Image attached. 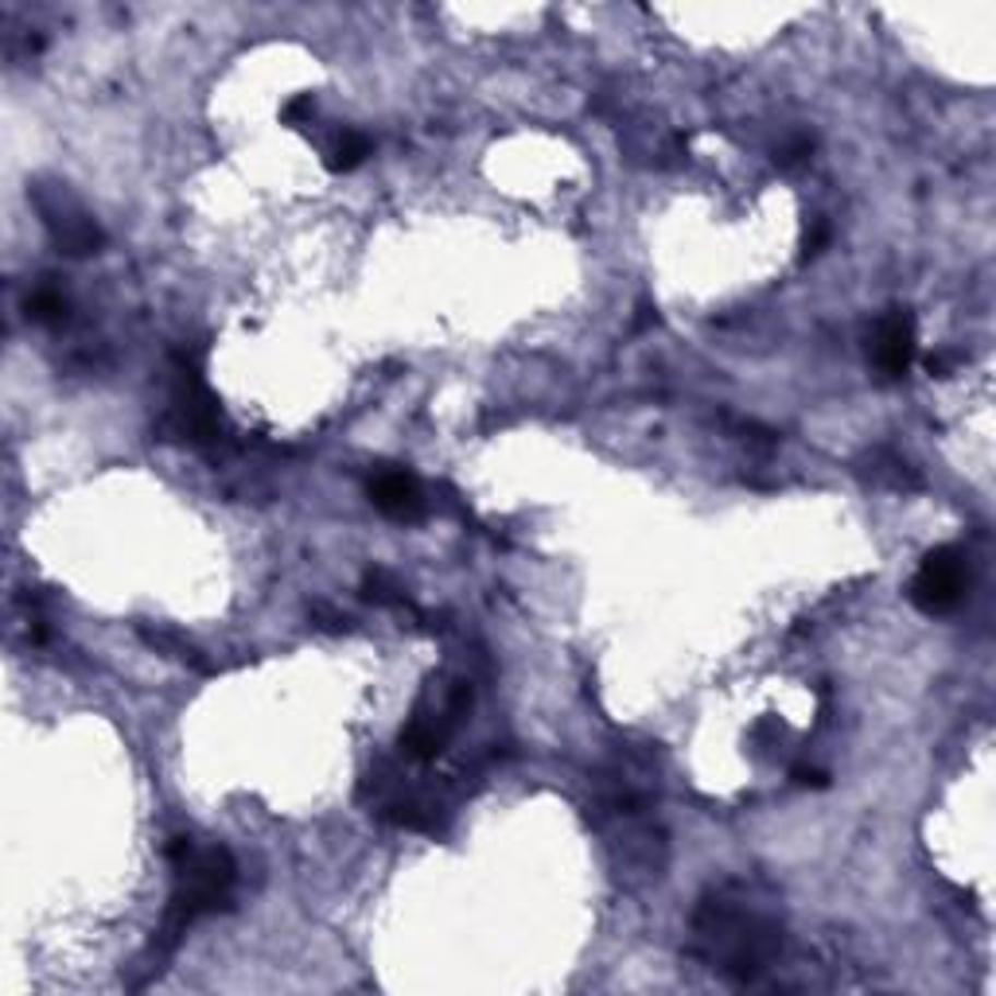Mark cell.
Listing matches in <instances>:
<instances>
[{"label":"cell","mask_w":996,"mask_h":996,"mask_svg":"<svg viewBox=\"0 0 996 996\" xmlns=\"http://www.w3.org/2000/svg\"><path fill=\"white\" fill-rule=\"evenodd\" d=\"M693 950L732 981H756L783 950L779 918L756 908L744 891L721 888L701 899L693 915Z\"/></svg>","instance_id":"cell-1"},{"label":"cell","mask_w":996,"mask_h":996,"mask_svg":"<svg viewBox=\"0 0 996 996\" xmlns=\"http://www.w3.org/2000/svg\"><path fill=\"white\" fill-rule=\"evenodd\" d=\"M171 868H176V891H171L164 923L152 942L156 958H168L195 918L230 908V891L238 880V864L223 845H191V853Z\"/></svg>","instance_id":"cell-2"},{"label":"cell","mask_w":996,"mask_h":996,"mask_svg":"<svg viewBox=\"0 0 996 996\" xmlns=\"http://www.w3.org/2000/svg\"><path fill=\"white\" fill-rule=\"evenodd\" d=\"M965 588H970L965 553L958 545H938L934 553H926L911 580V604L926 615H946L965 600Z\"/></svg>","instance_id":"cell-3"},{"label":"cell","mask_w":996,"mask_h":996,"mask_svg":"<svg viewBox=\"0 0 996 996\" xmlns=\"http://www.w3.org/2000/svg\"><path fill=\"white\" fill-rule=\"evenodd\" d=\"M36 206L39 214H44V226L51 230L55 246L62 249V253H71V258H86V253H98L102 246H106V234H102V226L90 218L86 211H82L79 203H74L62 187H36Z\"/></svg>","instance_id":"cell-4"},{"label":"cell","mask_w":996,"mask_h":996,"mask_svg":"<svg viewBox=\"0 0 996 996\" xmlns=\"http://www.w3.org/2000/svg\"><path fill=\"white\" fill-rule=\"evenodd\" d=\"M872 363L884 378H903L915 363V316L903 308L888 311L872 335Z\"/></svg>","instance_id":"cell-5"},{"label":"cell","mask_w":996,"mask_h":996,"mask_svg":"<svg viewBox=\"0 0 996 996\" xmlns=\"http://www.w3.org/2000/svg\"><path fill=\"white\" fill-rule=\"evenodd\" d=\"M366 495L393 522H417L425 514V498H420L417 479L410 472H401V467H378L366 479Z\"/></svg>","instance_id":"cell-6"},{"label":"cell","mask_w":996,"mask_h":996,"mask_svg":"<svg viewBox=\"0 0 996 996\" xmlns=\"http://www.w3.org/2000/svg\"><path fill=\"white\" fill-rule=\"evenodd\" d=\"M378 818L390 821V826H398V829H410V833H436V826H440L436 806L417 798V794H393V798H382Z\"/></svg>","instance_id":"cell-7"},{"label":"cell","mask_w":996,"mask_h":996,"mask_svg":"<svg viewBox=\"0 0 996 996\" xmlns=\"http://www.w3.org/2000/svg\"><path fill=\"white\" fill-rule=\"evenodd\" d=\"M868 475H872V483H884V487H896V490L923 487V479L915 475V467H911V463L896 452H872Z\"/></svg>","instance_id":"cell-8"},{"label":"cell","mask_w":996,"mask_h":996,"mask_svg":"<svg viewBox=\"0 0 996 996\" xmlns=\"http://www.w3.org/2000/svg\"><path fill=\"white\" fill-rule=\"evenodd\" d=\"M370 152H374L370 137H366V133H355V129H347V133H343V137L335 141V149H331L328 168H331V171H355L358 164H366V156H370Z\"/></svg>","instance_id":"cell-9"},{"label":"cell","mask_w":996,"mask_h":996,"mask_svg":"<svg viewBox=\"0 0 996 996\" xmlns=\"http://www.w3.org/2000/svg\"><path fill=\"white\" fill-rule=\"evenodd\" d=\"M24 308L36 323H62V316H67V296H62L55 285H39L36 293L24 300Z\"/></svg>","instance_id":"cell-10"},{"label":"cell","mask_w":996,"mask_h":996,"mask_svg":"<svg viewBox=\"0 0 996 996\" xmlns=\"http://www.w3.org/2000/svg\"><path fill=\"white\" fill-rule=\"evenodd\" d=\"M363 596L370 600V604H378V607H405V596H401V588L393 584L390 572H382V569L366 572V580H363Z\"/></svg>","instance_id":"cell-11"},{"label":"cell","mask_w":996,"mask_h":996,"mask_svg":"<svg viewBox=\"0 0 996 996\" xmlns=\"http://www.w3.org/2000/svg\"><path fill=\"white\" fill-rule=\"evenodd\" d=\"M814 152V137H806V133H798V137H791V141L779 149V156L774 161L783 164V168H794V164H802Z\"/></svg>","instance_id":"cell-12"},{"label":"cell","mask_w":996,"mask_h":996,"mask_svg":"<svg viewBox=\"0 0 996 996\" xmlns=\"http://www.w3.org/2000/svg\"><path fill=\"white\" fill-rule=\"evenodd\" d=\"M791 779L798 786H806V791H826V786H829V774L821 771V767H814V763H794L791 767Z\"/></svg>","instance_id":"cell-13"},{"label":"cell","mask_w":996,"mask_h":996,"mask_svg":"<svg viewBox=\"0 0 996 996\" xmlns=\"http://www.w3.org/2000/svg\"><path fill=\"white\" fill-rule=\"evenodd\" d=\"M311 114H316V98H311V94H300V98H293V102L285 106V121H288V124L308 121Z\"/></svg>","instance_id":"cell-14"},{"label":"cell","mask_w":996,"mask_h":996,"mask_svg":"<svg viewBox=\"0 0 996 996\" xmlns=\"http://www.w3.org/2000/svg\"><path fill=\"white\" fill-rule=\"evenodd\" d=\"M826 241H829V223H826V218H818V223H814V230L806 234V253H802V258H814V253H818Z\"/></svg>","instance_id":"cell-15"}]
</instances>
